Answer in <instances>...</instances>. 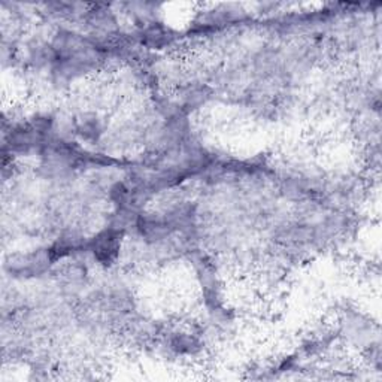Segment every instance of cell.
Here are the masks:
<instances>
[{"instance_id": "6da1fadb", "label": "cell", "mask_w": 382, "mask_h": 382, "mask_svg": "<svg viewBox=\"0 0 382 382\" xmlns=\"http://www.w3.org/2000/svg\"><path fill=\"white\" fill-rule=\"evenodd\" d=\"M118 253V236L112 232L100 234L94 242V254L99 262L109 264Z\"/></svg>"}]
</instances>
